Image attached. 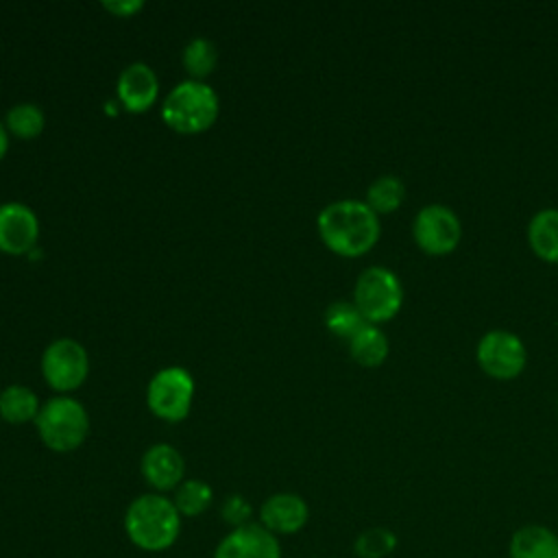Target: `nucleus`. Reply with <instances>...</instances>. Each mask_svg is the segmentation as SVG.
Segmentation results:
<instances>
[{
  "mask_svg": "<svg viewBox=\"0 0 558 558\" xmlns=\"http://www.w3.org/2000/svg\"><path fill=\"white\" fill-rule=\"evenodd\" d=\"M7 150H9V131H7L4 122L0 120V159L7 155Z\"/></svg>",
  "mask_w": 558,
  "mask_h": 558,
  "instance_id": "nucleus-27",
  "label": "nucleus"
},
{
  "mask_svg": "<svg viewBox=\"0 0 558 558\" xmlns=\"http://www.w3.org/2000/svg\"><path fill=\"white\" fill-rule=\"evenodd\" d=\"M405 198V185L395 174L377 177L366 190V205L379 214H392Z\"/></svg>",
  "mask_w": 558,
  "mask_h": 558,
  "instance_id": "nucleus-19",
  "label": "nucleus"
},
{
  "mask_svg": "<svg viewBox=\"0 0 558 558\" xmlns=\"http://www.w3.org/2000/svg\"><path fill=\"white\" fill-rule=\"evenodd\" d=\"M220 514H222V521L227 525L233 527H242L246 523H251V514H253V506L246 497L242 495H229L222 506H220Z\"/></svg>",
  "mask_w": 558,
  "mask_h": 558,
  "instance_id": "nucleus-25",
  "label": "nucleus"
},
{
  "mask_svg": "<svg viewBox=\"0 0 558 558\" xmlns=\"http://www.w3.org/2000/svg\"><path fill=\"white\" fill-rule=\"evenodd\" d=\"M412 235L421 251L429 255H447L458 246L462 238V222L451 207L442 203H429L414 216Z\"/></svg>",
  "mask_w": 558,
  "mask_h": 558,
  "instance_id": "nucleus-7",
  "label": "nucleus"
},
{
  "mask_svg": "<svg viewBox=\"0 0 558 558\" xmlns=\"http://www.w3.org/2000/svg\"><path fill=\"white\" fill-rule=\"evenodd\" d=\"M116 92L126 111L142 113L155 105L159 96V78L148 63L135 61L120 72Z\"/></svg>",
  "mask_w": 558,
  "mask_h": 558,
  "instance_id": "nucleus-14",
  "label": "nucleus"
},
{
  "mask_svg": "<svg viewBox=\"0 0 558 558\" xmlns=\"http://www.w3.org/2000/svg\"><path fill=\"white\" fill-rule=\"evenodd\" d=\"M325 325L333 336L351 340L366 325V320L353 301H333L325 310Z\"/></svg>",
  "mask_w": 558,
  "mask_h": 558,
  "instance_id": "nucleus-23",
  "label": "nucleus"
},
{
  "mask_svg": "<svg viewBox=\"0 0 558 558\" xmlns=\"http://www.w3.org/2000/svg\"><path fill=\"white\" fill-rule=\"evenodd\" d=\"M194 399V379L181 366H166L157 371L148 384L146 401L155 416L177 423L190 414Z\"/></svg>",
  "mask_w": 558,
  "mask_h": 558,
  "instance_id": "nucleus-6",
  "label": "nucleus"
},
{
  "mask_svg": "<svg viewBox=\"0 0 558 558\" xmlns=\"http://www.w3.org/2000/svg\"><path fill=\"white\" fill-rule=\"evenodd\" d=\"M353 303L371 325L395 318L403 303V288L399 277L386 266L364 268L355 279Z\"/></svg>",
  "mask_w": 558,
  "mask_h": 558,
  "instance_id": "nucleus-5",
  "label": "nucleus"
},
{
  "mask_svg": "<svg viewBox=\"0 0 558 558\" xmlns=\"http://www.w3.org/2000/svg\"><path fill=\"white\" fill-rule=\"evenodd\" d=\"M211 501H214V490L203 480H183L174 488V497H172V504L179 510V514L187 519L203 514L211 506Z\"/></svg>",
  "mask_w": 558,
  "mask_h": 558,
  "instance_id": "nucleus-20",
  "label": "nucleus"
},
{
  "mask_svg": "<svg viewBox=\"0 0 558 558\" xmlns=\"http://www.w3.org/2000/svg\"><path fill=\"white\" fill-rule=\"evenodd\" d=\"M102 7H105L109 13L118 15V17H131V15H135L137 11L144 9V2H142V0H113V2H111V0H105Z\"/></svg>",
  "mask_w": 558,
  "mask_h": 558,
  "instance_id": "nucleus-26",
  "label": "nucleus"
},
{
  "mask_svg": "<svg viewBox=\"0 0 558 558\" xmlns=\"http://www.w3.org/2000/svg\"><path fill=\"white\" fill-rule=\"evenodd\" d=\"M142 477L148 486L155 488V493L174 490L185 475V460L181 451L168 442H157L148 447L142 456Z\"/></svg>",
  "mask_w": 558,
  "mask_h": 558,
  "instance_id": "nucleus-13",
  "label": "nucleus"
},
{
  "mask_svg": "<svg viewBox=\"0 0 558 558\" xmlns=\"http://www.w3.org/2000/svg\"><path fill=\"white\" fill-rule=\"evenodd\" d=\"M214 558H281L279 536L262 523L233 527L214 549Z\"/></svg>",
  "mask_w": 558,
  "mask_h": 558,
  "instance_id": "nucleus-10",
  "label": "nucleus"
},
{
  "mask_svg": "<svg viewBox=\"0 0 558 558\" xmlns=\"http://www.w3.org/2000/svg\"><path fill=\"white\" fill-rule=\"evenodd\" d=\"M41 410L37 395L20 384L7 386L0 392V418L13 425H22L26 421H35Z\"/></svg>",
  "mask_w": 558,
  "mask_h": 558,
  "instance_id": "nucleus-18",
  "label": "nucleus"
},
{
  "mask_svg": "<svg viewBox=\"0 0 558 558\" xmlns=\"http://www.w3.org/2000/svg\"><path fill=\"white\" fill-rule=\"evenodd\" d=\"M181 519L183 517L172 499L161 493H144L129 504L124 512V532L137 549L159 554L177 543Z\"/></svg>",
  "mask_w": 558,
  "mask_h": 558,
  "instance_id": "nucleus-2",
  "label": "nucleus"
},
{
  "mask_svg": "<svg viewBox=\"0 0 558 558\" xmlns=\"http://www.w3.org/2000/svg\"><path fill=\"white\" fill-rule=\"evenodd\" d=\"M318 235L327 248L342 257H360L379 240V216L357 198L325 205L316 218Z\"/></svg>",
  "mask_w": 558,
  "mask_h": 558,
  "instance_id": "nucleus-1",
  "label": "nucleus"
},
{
  "mask_svg": "<svg viewBox=\"0 0 558 558\" xmlns=\"http://www.w3.org/2000/svg\"><path fill=\"white\" fill-rule=\"evenodd\" d=\"M388 338L386 333L377 327L366 323L351 340H349V353L351 357L366 368L379 366L388 357Z\"/></svg>",
  "mask_w": 558,
  "mask_h": 558,
  "instance_id": "nucleus-17",
  "label": "nucleus"
},
{
  "mask_svg": "<svg viewBox=\"0 0 558 558\" xmlns=\"http://www.w3.org/2000/svg\"><path fill=\"white\" fill-rule=\"evenodd\" d=\"M46 116L35 102H17L4 113V126L9 133L22 140H33L44 131Z\"/></svg>",
  "mask_w": 558,
  "mask_h": 558,
  "instance_id": "nucleus-21",
  "label": "nucleus"
},
{
  "mask_svg": "<svg viewBox=\"0 0 558 558\" xmlns=\"http://www.w3.org/2000/svg\"><path fill=\"white\" fill-rule=\"evenodd\" d=\"M399 545V538L388 527H368L357 534L353 551L357 558H386Z\"/></svg>",
  "mask_w": 558,
  "mask_h": 558,
  "instance_id": "nucleus-24",
  "label": "nucleus"
},
{
  "mask_svg": "<svg viewBox=\"0 0 558 558\" xmlns=\"http://www.w3.org/2000/svg\"><path fill=\"white\" fill-rule=\"evenodd\" d=\"M39 238L37 214L17 201L0 205V251L9 255L28 253Z\"/></svg>",
  "mask_w": 558,
  "mask_h": 558,
  "instance_id": "nucleus-11",
  "label": "nucleus"
},
{
  "mask_svg": "<svg viewBox=\"0 0 558 558\" xmlns=\"http://www.w3.org/2000/svg\"><path fill=\"white\" fill-rule=\"evenodd\" d=\"M183 65L187 70V74L194 81H203L207 74H211V70L216 68L218 61V48L211 39L207 37H194L192 41H187V46L183 48Z\"/></svg>",
  "mask_w": 558,
  "mask_h": 558,
  "instance_id": "nucleus-22",
  "label": "nucleus"
},
{
  "mask_svg": "<svg viewBox=\"0 0 558 558\" xmlns=\"http://www.w3.org/2000/svg\"><path fill=\"white\" fill-rule=\"evenodd\" d=\"M89 371V357L81 342L59 338L50 342L41 355V375L59 392L76 390Z\"/></svg>",
  "mask_w": 558,
  "mask_h": 558,
  "instance_id": "nucleus-9",
  "label": "nucleus"
},
{
  "mask_svg": "<svg viewBox=\"0 0 558 558\" xmlns=\"http://www.w3.org/2000/svg\"><path fill=\"white\" fill-rule=\"evenodd\" d=\"M310 508L296 493H275L259 506V523L275 536H290L305 527Z\"/></svg>",
  "mask_w": 558,
  "mask_h": 558,
  "instance_id": "nucleus-12",
  "label": "nucleus"
},
{
  "mask_svg": "<svg viewBox=\"0 0 558 558\" xmlns=\"http://www.w3.org/2000/svg\"><path fill=\"white\" fill-rule=\"evenodd\" d=\"M527 242L543 262L558 264V207H545L530 218Z\"/></svg>",
  "mask_w": 558,
  "mask_h": 558,
  "instance_id": "nucleus-16",
  "label": "nucleus"
},
{
  "mask_svg": "<svg viewBox=\"0 0 558 558\" xmlns=\"http://www.w3.org/2000/svg\"><path fill=\"white\" fill-rule=\"evenodd\" d=\"M35 427L48 449L57 453H68L78 449L87 438L89 416L83 403L72 397L59 395L41 405L35 418Z\"/></svg>",
  "mask_w": 558,
  "mask_h": 558,
  "instance_id": "nucleus-4",
  "label": "nucleus"
},
{
  "mask_svg": "<svg viewBox=\"0 0 558 558\" xmlns=\"http://www.w3.org/2000/svg\"><path fill=\"white\" fill-rule=\"evenodd\" d=\"M475 357L486 375L495 379H514L525 368L527 351L517 333L508 329H490L480 338Z\"/></svg>",
  "mask_w": 558,
  "mask_h": 558,
  "instance_id": "nucleus-8",
  "label": "nucleus"
},
{
  "mask_svg": "<svg viewBox=\"0 0 558 558\" xmlns=\"http://www.w3.org/2000/svg\"><path fill=\"white\" fill-rule=\"evenodd\" d=\"M510 558H558V534L538 523L523 525L510 538Z\"/></svg>",
  "mask_w": 558,
  "mask_h": 558,
  "instance_id": "nucleus-15",
  "label": "nucleus"
},
{
  "mask_svg": "<svg viewBox=\"0 0 558 558\" xmlns=\"http://www.w3.org/2000/svg\"><path fill=\"white\" fill-rule=\"evenodd\" d=\"M220 111L218 94L211 85L205 81H181L177 83L163 105H161V118L163 122L179 133H201L209 129Z\"/></svg>",
  "mask_w": 558,
  "mask_h": 558,
  "instance_id": "nucleus-3",
  "label": "nucleus"
}]
</instances>
